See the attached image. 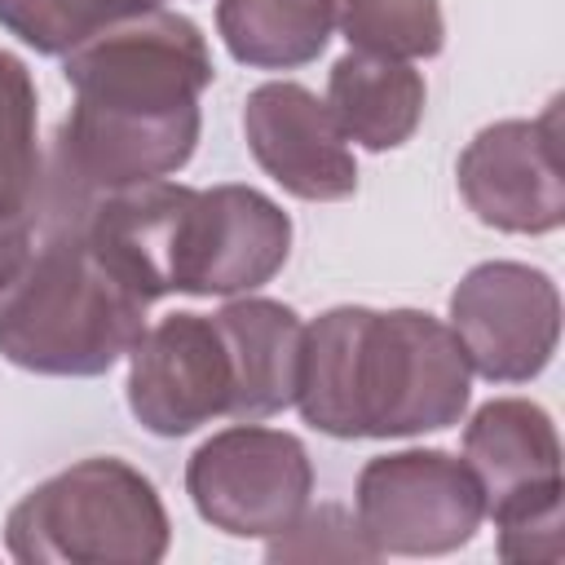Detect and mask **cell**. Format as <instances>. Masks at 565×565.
<instances>
[{
    "instance_id": "cell-16",
    "label": "cell",
    "mask_w": 565,
    "mask_h": 565,
    "mask_svg": "<svg viewBox=\"0 0 565 565\" xmlns=\"http://www.w3.org/2000/svg\"><path fill=\"white\" fill-rule=\"evenodd\" d=\"M40 146L31 71L0 49V225L40 221Z\"/></svg>"
},
{
    "instance_id": "cell-1",
    "label": "cell",
    "mask_w": 565,
    "mask_h": 565,
    "mask_svg": "<svg viewBox=\"0 0 565 565\" xmlns=\"http://www.w3.org/2000/svg\"><path fill=\"white\" fill-rule=\"evenodd\" d=\"M66 84L75 106L53 150V177L84 194L124 190L159 181L194 154L212 53L190 18L154 4L71 49Z\"/></svg>"
},
{
    "instance_id": "cell-19",
    "label": "cell",
    "mask_w": 565,
    "mask_h": 565,
    "mask_svg": "<svg viewBox=\"0 0 565 565\" xmlns=\"http://www.w3.org/2000/svg\"><path fill=\"white\" fill-rule=\"evenodd\" d=\"M499 530V556L525 565H561L565 561V525H561V477L512 490L486 508Z\"/></svg>"
},
{
    "instance_id": "cell-20",
    "label": "cell",
    "mask_w": 565,
    "mask_h": 565,
    "mask_svg": "<svg viewBox=\"0 0 565 565\" xmlns=\"http://www.w3.org/2000/svg\"><path fill=\"white\" fill-rule=\"evenodd\" d=\"M269 561H375V547L358 530V516H349L335 503L305 508L274 543L265 547Z\"/></svg>"
},
{
    "instance_id": "cell-6",
    "label": "cell",
    "mask_w": 565,
    "mask_h": 565,
    "mask_svg": "<svg viewBox=\"0 0 565 565\" xmlns=\"http://www.w3.org/2000/svg\"><path fill=\"white\" fill-rule=\"evenodd\" d=\"M185 490L207 525L234 539L282 534L313 494V463L300 437L234 424L207 437L185 463Z\"/></svg>"
},
{
    "instance_id": "cell-15",
    "label": "cell",
    "mask_w": 565,
    "mask_h": 565,
    "mask_svg": "<svg viewBox=\"0 0 565 565\" xmlns=\"http://www.w3.org/2000/svg\"><path fill=\"white\" fill-rule=\"evenodd\" d=\"M216 26L225 49L260 71L313 62L335 26L331 0H221Z\"/></svg>"
},
{
    "instance_id": "cell-9",
    "label": "cell",
    "mask_w": 565,
    "mask_h": 565,
    "mask_svg": "<svg viewBox=\"0 0 565 565\" xmlns=\"http://www.w3.org/2000/svg\"><path fill=\"white\" fill-rule=\"evenodd\" d=\"M291 252L287 212L252 185L190 190L177 230L172 291L238 296L269 282Z\"/></svg>"
},
{
    "instance_id": "cell-7",
    "label": "cell",
    "mask_w": 565,
    "mask_h": 565,
    "mask_svg": "<svg viewBox=\"0 0 565 565\" xmlns=\"http://www.w3.org/2000/svg\"><path fill=\"white\" fill-rule=\"evenodd\" d=\"M450 331L459 335L477 375L494 384H525L556 353L561 291L543 269L521 260H486L455 287Z\"/></svg>"
},
{
    "instance_id": "cell-2",
    "label": "cell",
    "mask_w": 565,
    "mask_h": 565,
    "mask_svg": "<svg viewBox=\"0 0 565 565\" xmlns=\"http://www.w3.org/2000/svg\"><path fill=\"white\" fill-rule=\"evenodd\" d=\"M468 393V353L441 318L340 305L305 327L291 406L327 437H415L459 424Z\"/></svg>"
},
{
    "instance_id": "cell-18",
    "label": "cell",
    "mask_w": 565,
    "mask_h": 565,
    "mask_svg": "<svg viewBox=\"0 0 565 565\" xmlns=\"http://www.w3.org/2000/svg\"><path fill=\"white\" fill-rule=\"evenodd\" d=\"M159 0H0V26L35 53L66 57L97 31L154 9Z\"/></svg>"
},
{
    "instance_id": "cell-13",
    "label": "cell",
    "mask_w": 565,
    "mask_h": 565,
    "mask_svg": "<svg viewBox=\"0 0 565 565\" xmlns=\"http://www.w3.org/2000/svg\"><path fill=\"white\" fill-rule=\"evenodd\" d=\"M424 75L402 57L349 49L327 75V106L340 132L366 150L402 146L424 119Z\"/></svg>"
},
{
    "instance_id": "cell-11",
    "label": "cell",
    "mask_w": 565,
    "mask_h": 565,
    "mask_svg": "<svg viewBox=\"0 0 565 565\" xmlns=\"http://www.w3.org/2000/svg\"><path fill=\"white\" fill-rule=\"evenodd\" d=\"M243 132L256 163L296 199L335 203L358 190V163L349 137L318 93L305 84H260L243 102Z\"/></svg>"
},
{
    "instance_id": "cell-10",
    "label": "cell",
    "mask_w": 565,
    "mask_h": 565,
    "mask_svg": "<svg viewBox=\"0 0 565 565\" xmlns=\"http://www.w3.org/2000/svg\"><path fill=\"white\" fill-rule=\"evenodd\" d=\"M561 102L539 119L481 128L459 154V194L477 221L503 234H552L565 221L561 181Z\"/></svg>"
},
{
    "instance_id": "cell-21",
    "label": "cell",
    "mask_w": 565,
    "mask_h": 565,
    "mask_svg": "<svg viewBox=\"0 0 565 565\" xmlns=\"http://www.w3.org/2000/svg\"><path fill=\"white\" fill-rule=\"evenodd\" d=\"M35 238V221H22V225H0V287L13 278V269L22 265L26 247Z\"/></svg>"
},
{
    "instance_id": "cell-5",
    "label": "cell",
    "mask_w": 565,
    "mask_h": 565,
    "mask_svg": "<svg viewBox=\"0 0 565 565\" xmlns=\"http://www.w3.org/2000/svg\"><path fill=\"white\" fill-rule=\"evenodd\" d=\"M353 508L375 556H441L463 547L486 521L477 472L446 450L375 455L358 472Z\"/></svg>"
},
{
    "instance_id": "cell-14",
    "label": "cell",
    "mask_w": 565,
    "mask_h": 565,
    "mask_svg": "<svg viewBox=\"0 0 565 565\" xmlns=\"http://www.w3.org/2000/svg\"><path fill=\"white\" fill-rule=\"evenodd\" d=\"M463 463L477 472L486 508L512 490L561 477V437L543 406L525 397H494L477 406L463 428Z\"/></svg>"
},
{
    "instance_id": "cell-4",
    "label": "cell",
    "mask_w": 565,
    "mask_h": 565,
    "mask_svg": "<svg viewBox=\"0 0 565 565\" xmlns=\"http://www.w3.org/2000/svg\"><path fill=\"white\" fill-rule=\"evenodd\" d=\"M4 543L22 565H150L168 552V512L132 463L93 455L26 490Z\"/></svg>"
},
{
    "instance_id": "cell-3",
    "label": "cell",
    "mask_w": 565,
    "mask_h": 565,
    "mask_svg": "<svg viewBox=\"0 0 565 565\" xmlns=\"http://www.w3.org/2000/svg\"><path fill=\"white\" fill-rule=\"evenodd\" d=\"M49 230L0 287V353L35 375H102L146 331L141 300L88 243L75 190H40Z\"/></svg>"
},
{
    "instance_id": "cell-8",
    "label": "cell",
    "mask_w": 565,
    "mask_h": 565,
    "mask_svg": "<svg viewBox=\"0 0 565 565\" xmlns=\"http://www.w3.org/2000/svg\"><path fill=\"white\" fill-rule=\"evenodd\" d=\"M128 411L154 437L234 419V362L212 313H168L128 349Z\"/></svg>"
},
{
    "instance_id": "cell-12",
    "label": "cell",
    "mask_w": 565,
    "mask_h": 565,
    "mask_svg": "<svg viewBox=\"0 0 565 565\" xmlns=\"http://www.w3.org/2000/svg\"><path fill=\"white\" fill-rule=\"evenodd\" d=\"M234 362V419H265L296 402L305 322L296 309L260 296L230 300L212 313Z\"/></svg>"
},
{
    "instance_id": "cell-17",
    "label": "cell",
    "mask_w": 565,
    "mask_h": 565,
    "mask_svg": "<svg viewBox=\"0 0 565 565\" xmlns=\"http://www.w3.org/2000/svg\"><path fill=\"white\" fill-rule=\"evenodd\" d=\"M335 22L358 53H380V57H433L441 53L446 22L437 0H331Z\"/></svg>"
}]
</instances>
